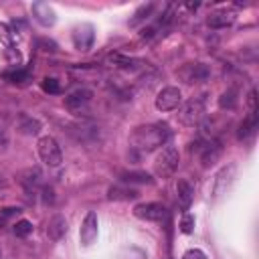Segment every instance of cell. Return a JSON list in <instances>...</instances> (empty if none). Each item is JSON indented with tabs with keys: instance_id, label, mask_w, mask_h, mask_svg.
<instances>
[{
	"instance_id": "4316f807",
	"label": "cell",
	"mask_w": 259,
	"mask_h": 259,
	"mask_svg": "<svg viewBox=\"0 0 259 259\" xmlns=\"http://www.w3.org/2000/svg\"><path fill=\"white\" fill-rule=\"evenodd\" d=\"M32 233V223L26 221V219H20L16 225H14V235L16 237H26Z\"/></svg>"
},
{
	"instance_id": "d4e9b609",
	"label": "cell",
	"mask_w": 259,
	"mask_h": 259,
	"mask_svg": "<svg viewBox=\"0 0 259 259\" xmlns=\"http://www.w3.org/2000/svg\"><path fill=\"white\" fill-rule=\"evenodd\" d=\"M40 172L36 170V168H30V170H26L24 172V178H22V182H24V186L26 188H36L38 184H40Z\"/></svg>"
},
{
	"instance_id": "2e32d148",
	"label": "cell",
	"mask_w": 259,
	"mask_h": 259,
	"mask_svg": "<svg viewBox=\"0 0 259 259\" xmlns=\"http://www.w3.org/2000/svg\"><path fill=\"white\" fill-rule=\"evenodd\" d=\"M176 194H178V204L182 206V210H188L190 202L194 198V188H192V184L186 178H180L176 182Z\"/></svg>"
},
{
	"instance_id": "f1b7e54d",
	"label": "cell",
	"mask_w": 259,
	"mask_h": 259,
	"mask_svg": "<svg viewBox=\"0 0 259 259\" xmlns=\"http://www.w3.org/2000/svg\"><path fill=\"white\" fill-rule=\"evenodd\" d=\"M180 231H182L184 235H190V233L194 231V217H192L190 212H184V214H182V219H180Z\"/></svg>"
},
{
	"instance_id": "7c38bea8",
	"label": "cell",
	"mask_w": 259,
	"mask_h": 259,
	"mask_svg": "<svg viewBox=\"0 0 259 259\" xmlns=\"http://www.w3.org/2000/svg\"><path fill=\"white\" fill-rule=\"evenodd\" d=\"M30 10H32L34 20H36L38 24H42V26H53V24L57 22V14H55V10H53L47 2H34V4L30 6Z\"/></svg>"
},
{
	"instance_id": "8992f818",
	"label": "cell",
	"mask_w": 259,
	"mask_h": 259,
	"mask_svg": "<svg viewBox=\"0 0 259 259\" xmlns=\"http://www.w3.org/2000/svg\"><path fill=\"white\" fill-rule=\"evenodd\" d=\"M91 97H93V91H91V89H87V87H79V89L71 91V93L65 97V107H67L71 113L79 115L81 111L87 109V105L91 103Z\"/></svg>"
},
{
	"instance_id": "d6986e66",
	"label": "cell",
	"mask_w": 259,
	"mask_h": 259,
	"mask_svg": "<svg viewBox=\"0 0 259 259\" xmlns=\"http://www.w3.org/2000/svg\"><path fill=\"white\" fill-rule=\"evenodd\" d=\"M138 196V190L136 188H127V186H111L109 190H107V198H111V200H132V198H136Z\"/></svg>"
},
{
	"instance_id": "f546056e",
	"label": "cell",
	"mask_w": 259,
	"mask_h": 259,
	"mask_svg": "<svg viewBox=\"0 0 259 259\" xmlns=\"http://www.w3.org/2000/svg\"><path fill=\"white\" fill-rule=\"evenodd\" d=\"M182 259H206V255L200 249H188V251H184Z\"/></svg>"
},
{
	"instance_id": "ffe728a7",
	"label": "cell",
	"mask_w": 259,
	"mask_h": 259,
	"mask_svg": "<svg viewBox=\"0 0 259 259\" xmlns=\"http://www.w3.org/2000/svg\"><path fill=\"white\" fill-rule=\"evenodd\" d=\"M107 61H109L113 67H117V69H136V67L140 65L138 59H132V57H125V55H119V53L109 55Z\"/></svg>"
},
{
	"instance_id": "7a4b0ae2",
	"label": "cell",
	"mask_w": 259,
	"mask_h": 259,
	"mask_svg": "<svg viewBox=\"0 0 259 259\" xmlns=\"http://www.w3.org/2000/svg\"><path fill=\"white\" fill-rule=\"evenodd\" d=\"M36 152H38L40 162H45V164L51 166V168H57V166H61V162H63L61 146H59V142H57L53 136H42V138H38V142H36Z\"/></svg>"
},
{
	"instance_id": "8fae6325",
	"label": "cell",
	"mask_w": 259,
	"mask_h": 259,
	"mask_svg": "<svg viewBox=\"0 0 259 259\" xmlns=\"http://www.w3.org/2000/svg\"><path fill=\"white\" fill-rule=\"evenodd\" d=\"M73 45L75 49L79 51H89L93 47V40H95V32H93V26L91 24H81L73 30Z\"/></svg>"
},
{
	"instance_id": "9c48e42d",
	"label": "cell",
	"mask_w": 259,
	"mask_h": 259,
	"mask_svg": "<svg viewBox=\"0 0 259 259\" xmlns=\"http://www.w3.org/2000/svg\"><path fill=\"white\" fill-rule=\"evenodd\" d=\"M178 75L184 83H200L210 77V69L204 63H188L178 71Z\"/></svg>"
},
{
	"instance_id": "4dcf8cb0",
	"label": "cell",
	"mask_w": 259,
	"mask_h": 259,
	"mask_svg": "<svg viewBox=\"0 0 259 259\" xmlns=\"http://www.w3.org/2000/svg\"><path fill=\"white\" fill-rule=\"evenodd\" d=\"M42 194H45V202H53V188L45 186L42 188Z\"/></svg>"
},
{
	"instance_id": "52a82bcc",
	"label": "cell",
	"mask_w": 259,
	"mask_h": 259,
	"mask_svg": "<svg viewBox=\"0 0 259 259\" xmlns=\"http://www.w3.org/2000/svg\"><path fill=\"white\" fill-rule=\"evenodd\" d=\"M134 214L142 221H148V223H158L162 219H166L168 210L162 202H140L134 206Z\"/></svg>"
},
{
	"instance_id": "30bf717a",
	"label": "cell",
	"mask_w": 259,
	"mask_h": 259,
	"mask_svg": "<svg viewBox=\"0 0 259 259\" xmlns=\"http://www.w3.org/2000/svg\"><path fill=\"white\" fill-rule=\"evenodd\" d=\"M233 178H235V164H229V166L221 168V172L214 176L212 186H210L212 196H221V194H225L227 188H229V184L233 182Z\"/></svg>"
},
{
	"instance_id": "ba28073f",
	"label": "cell",
	"mask_w": 259,
	"mask_h": 259,
	"mask_svg": "<svg viewBox=\"0 0 259 259\" xmlns=\"http://www.w3.org/2000/svg\"><path fill=\"white\" fill-rule=\"evenodd\" d=\"M97 233H99V221H97V214L93 210H89L81 223V229H79V241L83 247H89L95 239H97Z\"/></svg>"
},
{
	"instance_id": "cb8c5ba5",
	"label": "cell",
	"mask_w": 259,
	"mask_h": 259,
	"mask_svg": "<svg viewBox=\"0 0 259 259\" xmlns=\"http://www.w3.org/2000/svg\"><path fill=\"white\" fill-rule=\"evenodd\" d=\"M237 105V89H227L219 97V107L221 109H233Z\"/></svg>"
},
{
	"instance_id": "603a6c76",
	"label": "cell",
	"mask_w": 259,
	"mask_h": 259,
	"mask_svg": "<svg viewBox=\"0 0 259 259\" xmlns=\"http://www.w3.org/2000/svg\"><path fill=\"white\" fill-rule=\"evenodd\" d=\"M2 77H4L6 81H10V83H24V81H28L30 73H28L26 69L16 67V69H12V71H4Z\"/></svg>"
},
{
	"instance_id": "4fadbf2b",
	"label": "cell",
	"mask_w": 259,
	"mask_h": 259,
	"mask_svg": "<svg viewBox=\"0 0 259 259\" xmlns=\"http://www.w3.org/2000/svg\"><path fill=\"white\" fill-rule=\"evenodd\" d=\"M198 152H200V162H202V166H208V164L217 162V158L221 156V142L214 140V138H208V140L198 148Z\"/></svg>"
},
{
	"instance_id": "3957f363",
	"label": "cell",
	"mask_w": 259,
	"mask_h": 259,
	"mask_svg": "<svg viewBox=\"0 0 259 259\" xmlns=\"http://www.w3.org/2000/svg\"><path fill=\"white\" fill-rule=\"evenodd\" d=\"M178 162H180L178 150L168 144L166 148H162V152L158 154V158H156V162H154V172H156V176H160V178L172 176V174L176 172V168H178Z\"/></svg>"
},
{
	"instance_id": "7402d4cb",
	"label": "cell",
	"mask_w": 259,
	"mask_h": 259,
	"mask_svg": "<svg viewBox=\"0 0 259 259\" xmlns=\"http://www.w3.org/2000/svg\"><path fill=\"white\" fill-rule=\"evenodd\" d=\"M154 8H156V4H152V2H148V4H142V6H140L136 12H134V18L130 20V26H138L140 22H144L148 16H152Z\"/></svg>"
},
{
	"instance_id": "484cf974",
	"label": "cell",
	"mask_w": 259,
	"mask_h": 259,
	"mask_svg": "<svg viewBox=\"0 0 259 259\" xmlns=\"http://www.w3.org/2000/svg\"><path fill=\"white\" fill-rule=\"evenodd\" d=\"M40 87H42L45 93H53V95L61 91V85H59V81H57L55 77H45V79L40 81Z\"/></svg>"
},
{
	"instance_id": "5bb4252c",
	"label": "cell",
	"mask_w": 259,
	"mask_h": 259,
	"mask_svg": "<svg viewBox=\"0 0 259 259\" xmlns=\"http://www.w3.org/2000/svg\"><path fill=\"white\" fill-rule=\"evenodd\" d=\"M257 125H259V117H257V111H249L245 115V119L239 123V130H237V140H249L255 132H257Z\"/></svg>"
},
{
	"instance_id": "44dd1931",
	"label": "cell",
	"mask_w": 259,
	"mask_h": 259,
	"mask_svg": "<svg viewBox=\"0 0 259 259\" xmlns=\"http://www.w3.org/2000/svg\"><path fill=\"white\" fill-rule=\"evenodd\" d=\"M18 130H20V134H24V136H36V134L40 132V123H38V119H34V117L22 115L20 121H18Z\"/></svg>"
},
{
	"instance_id": "9a60e30c",
	"label": "cell",
	"mask_w": 259,
	"mask_h": 259,
	"mask_svg": "<svg viewBox=\"0 0 259 259\" xmlns=\"http://www.w3.org/2000/svg\"><path fill=\"white\" fill-rule=\"evenodd\" d=\"M235 18H237V14L233 10H217L206 18V24L210 28H227L235 22Z\"/></svg>"
},
{
	"instance_id": "83f0119b",
	"label": "cell",
	"mask_w": 259,
	"mask_h": 259,
	"mask_svg": "<svg viewBox=\"0 0 259 259\" xmlns=\"http://www.w3.org/2000/svg\"><path fill=\"white\" fill-rule=\"evenodd\" d=\"M0 42L6 45L8 49H10L12 42H14V34H12V30H10V26H8L6 22H0Z\"/></svg>"
},
{
	"instance_id": "ac0fdd59",
	"label": "cell",
	"mask_w": 259,
	"mask_h": 259,
	"mask_svg": "<svg viewBox=\"0 0 259 259\" xmlns=\"http://www.w3.org/2000/svg\"><path fill=\"white\" fill-rule=\"evenodd\" d=\"M121 184H152V176L144 170H123L119 174Z\"/></svg>"
},
{
	"instance_id": "5b68a950",
	"label": "cell",
	"mask_w": 259,
	"mask_h": 259,
	"mask_svg": "<svg viewBox=\"0 0 259 259\" xmlns=\"http://www.w3.org/2000/svg\"><path fill=\"white\" fill-rule=\"evenodd\" d=\"M182 103V91L174 85H168V87H162L156 95V109L158 111H172V109H178V105Z\"/></svg>"
},
{
	"instance_id": "277c9868",
	"label": "cell",
	"mask_w": 259,
	"mask_h": 259,
	"mask_svg": "<svg viewBox=\"0 0 259 259\" xmlns=\"http://www.w3.org/2000/svg\"><path fill=\"white\" fill-rule=\"evenodd\" d=\"M204 113L206 111H204V95H202V97H194V99L186 101L178 109V119H180V123H184L188 127H194L202 121Z\"/></svg>"
},
{
	"instance_id": "e0dca14e",
	"label": "cell",
	"mask_w": 259,
	"mask_h": 259,
	"mask_svg": "<svg viewBox=\"0 0 259 259\" xmlns=\"http://www.w3.org/2000/svg\"><path fill=\"white\" fill-rule=\"evenodd\" d=\"M67 233V219L63 214H55L51 217L49 225H47V235L51 241H59L63 235Z\"/></svg>"
},
{
	"instance_id": "6da1fadb",
	"label": "cell",
	"mask_w": 259,
	"mask_h": 259,
	"mask_svg": "<svg viewBox=\"0 0 259 259\" xmlns=\"http://www.w3.org/2000/svg\"><path fill=\"white\" fill-rule=\"evenodd\" d=\"M170 138H172L170 125L164 121H156V123L136 127L130 138V146L138 154H148V152H154V150L166 146L170 142Z\"/></svg>"
}]
</instances>
